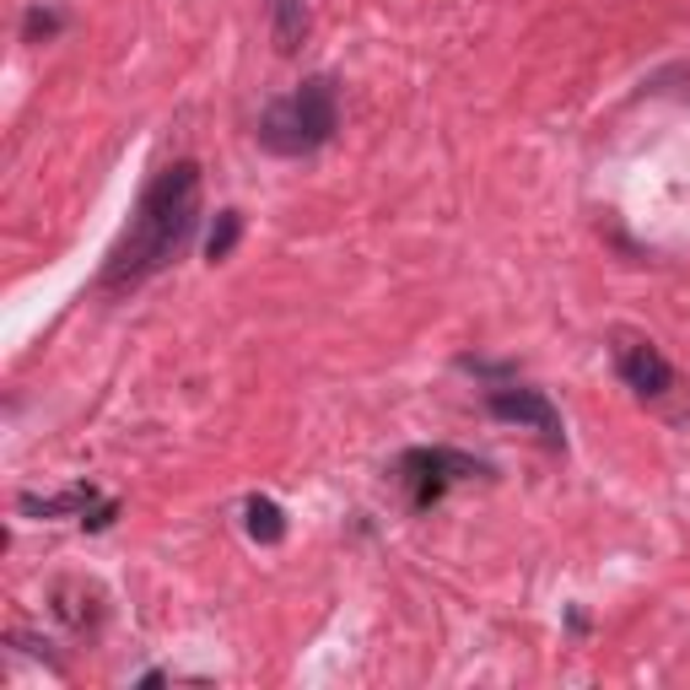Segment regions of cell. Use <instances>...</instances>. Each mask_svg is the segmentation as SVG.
I'll return each instance as SVG.
<instances>
[{
    "mask_svg": "<svg viewBox=\"0 0 690 690\" xmlns=\"http://www.w3.org/2000/svg\"><path fill=\"white\" fill-rule=\"evenodd\" d=\"M54 27H60V16H49V11H33V16H27V38H38V33L49 38Z\"/></svg>",
    "mask_w": 690,
    "mask_h": 690,
    "instance_id": "obj_10",
    "label": "cell"
},
{
    "mask_svg": "<svg viewBox=\"0 0 690 690\" xmlns=\"http://www.w3.org/2000/svg\"><path fill=\"white\" fill-rule=\"evenodd\" d=\"M195 222H200V167L195 162H173V167H162L146 184L125 238L103 260V276H98L103 291H136L156 271H167L189 249Z\"/></svg>",
    "mask_w": 690,
    "mask_h": 690,
    "instance_id": "obj_1",
    "label": "cell"
},
{
    "mask_svg": "<svg viewBox=\"0 0 690 690\" xmlns=\"http://www.w3.org/2000/svg\"><path fill=\"white\" fill-rule=\"evenodd\" d=\"M400 469H405V486H411L415 507H431L442 497V486L459 480V475H486V464H475L464 453H448V448H415V453H405Z\"/></svg>",
    "mask_w": 690,
    "mask_h": 690,
    "instance_id": "obj_3",
    "label": "cell"
},
{
    "mask_svg": "<svg viewBox=\"0 0 690 690\" xmlns=\"http://www.w3.org/2000/svg\"><path fill=\"white\" fill-rule=\"evenodd\" d=\"M340 125V98H335V81L329 76H313L302 81L291 98H280L265 109L260 120V146L271 156H313L324 140L335 136Z\"/></svg>",
    "mask_w": 690,
    "mask_h": 690,
    "instance_id": "obj_2",
    "label": "cell"
},
{
    "mask_svg": "<svg viewBox=\"0 0 690 690\" xmlns=\"http://www.w3.org/2000/svg\"><path fill=\"white\" fill-rule=\"evenodd\" d=\"M249 535H254V540H265V545H276L280 535H286V518H280L276 502H265V497H254V502H249Z\"/></svg>",
    "mask_w": 690,
    "mask_h": 690,
    "instance_id": "obj_8",
    "label": "cell"
},
{
    "mask_svg": "<svg viewBox=\"0 0 690 690\" xmlns=\"http://www.w3.org/2000/svg\"><path fill=\"white\" fill-rule=\"evenodd\" d=\"M620 378H626L642 400H664V394L675 389V367H669L664 351L648 346V340H626V346H620Z\"/></svg>",
    "mask_w": 690,
    "mask_h": 690,
    "instance_id": "obj_5",
    "label": "cell"
},
{
    "mask_svg": "<svg viewBox=\"0 0 690 690\" xmlns=\"http://www.w3.org/2000/svg\"><path fill=\"white\" fill-rule=\"evenodd\" d=\"M491 415L497 421H518V426H529V431H540L545 437V448H566V431H561V415L555 405L540 394V389H491Z\"/></svg>",
    "mask_w": 690,
    "mask_h": 690,
    "instance_id": "obj_4",
    "label": "cell"
},
{
    "mask_svg": "<svg viewBox=\"0 0 690 690\" xmlns=\"http://www.w3.org/2000/svg\"><path fill=\"white\" fill-rule=\"evenodd\" d=\"M238 233H243V216H238V211H222V216H216V227H211V238H205V254L222 265V260L238 249Z\"/></svg>",
    "mask_w": 690,
    "mask_h": 690,
    "instance_id": "obj_9",
    "label": "cell"
},
{
    "mask_svg": "<svg viewBox=\"0 0 690 690\" xmlns=\"http://www.w3.org/2000/svg\"><path fill=\"white\" fill-rule=\"evenodd\" d=\"M271 33L280 54H297V43L308 38V0H271Z\"/></svg>",
    "mask_w": 690,
    "mask_h": 690,
    "instance_id": "obj_6",
    "label": "cell"
},
{
    "mask_svg": "<svg viewBox=\"0 0 690 690\" xmlns=\"http://www.w3.org/2000/svg\"><path fill=\"white\" fill-rule=\"evenodd\" d=\"M87 502H92V491H65V497H22V513L27 518H60V513H87Z\"/></svg>",
    "mask_w": 690,
    "mask_h": 690,
    "instance_id": "obj_7",
    "label": "cell"
}]
</instances>
